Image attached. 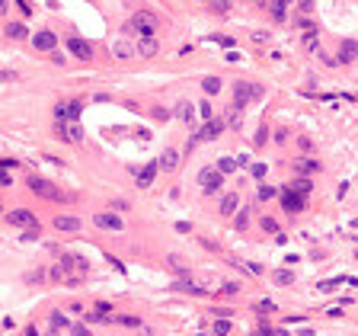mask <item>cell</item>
Instances as JSON below:
<instances>
[{"label":"cell","mask_w":358,"mask_h":336,"mask_svg":"<svg viewBox=\"0 0 358 336\" xmlns=\"http://www.w3.org/2000/svg\"><path fill=\"white\" fill-rule=\"evenodd\" d=\"M199 112H201V119H205V122L211 119V106H208V103H201V106H199Z\"/></svg>","instance_id":"obj_47"},{"label":"cell","mask_w":358,"mask_h":336,"mask_svg":"<svg viewBox=\"0 0 358 336\" xmlns=\"http://www.w3.org/2000/svg\"><path fill=\"white\" fill-rule=\"evenodd\" d=\"M288 189H294L298 196H310V192H314V183H310V176H298Z\"/></svg>","instance_id":"obj_23"},{"label":"cell","mask_w":358,"mask_h":336,"mask_svg":"<svg viewBox=\"0 0 358 336\" xmlns=\"http://www.w3.org/2000/svg\"><path fill=\"white\" fill-rule=\"evenodd\" d=\"M71 333L74 336H86V327L83 324H71Z\"/></svg>","instance_id":"obj_46"},{"label":"cell","mask_w":358,"mask_h":336,"mask_svg":"<svg viewBox=\"0 0 358 336\" xmlns=\"http://www.w3.org/2000/svg\"><path fill=\"white\" fill-rule=\"evenodd\" d=\"M253 336H288V333H285V330H272L269 324H259V327L253 330Z\"/></svg>","instance_id":"obj_28"},{"label":"cell","mask_w":358,"mask_h":336,"mask_svg":"<svg viewBox=\"0 0 358 336\" xmlns=\"http://www.w3.org/2000/svg\"><path fill=\"white\" fill-rule=\"evenodd\" d=\"M176 119L182 125H195V122H199V119H195V106L189 103V99H182V103L176 106Z\"/></svg>","instance_id":"obj_20"},{"label":"cell","mask_w":358,"mask_h":336,"mask_svg":"<svg viewBox=\"0 0 358 336\" xmlns=\"http://www.w3.org/2000/svg\"><path fill=\"white\" fill-rule=\"evenodd\" d=\"M106 263H109V266H116V272H128V266L121 263V259H116L112 253H106Z\"/></svg>","instance_id":"obj_37"},{"label":"cell","mask_w":358,"mask_h":336,"mask_svg":"<svg viewBox=\"0 0 358 336\" xmlns=\"http://www.w3.org/2000/svg\"><path fill=\"white\" fill-rule=\"evenodd\" d=\"M0 80H19V77H16L13 71H3V74H0Z\"/></svg>","instance_id":"obj_51"},{"label":"cell","mask_w":358,"mask_h":336,"mask_svg":"<svg viewBox=\"0 0 358 336\" xmlns=\"http://www.w3.org/2000/svg\"><path fill=\"white\" fill-rule=\"evenodd\" d=\"M256 311H262V314H272V311H275V304H272V301H259V304H256Z\"/></svg>","instance_id":"obj_41"},{"label":"cell","mask_w":358,"mask_h":336,"mask_svg":"<svg viewBox=\"0 0 358 336\" xmlns=\"http://www.w3.org/2000/svg\"><path fill=\"white\" fill-rule=\"evenodd\" d=\"M32 45H36L39 51H55L58 48V36L51 29H42V32H36V36H32Z\"/></svg>","instance_id":"obj_12"},{"label":"cell","mask_w":358,"mask_h":336,"mask_svg":"<svg viewBox=\"0 0 358 336\" xmlns=\"http://www.w3.org/2000/svg\"><path fill=\"white\" fill-rule=\"evenodd\" d=\"M6 39H16V42H26V36H29V29H26V23H6Z\"/></svg>","instance_id":"obj_21"},{"label":"cell","mask_w":358,"mask_h":336,"mask_svg":"<svg viewBox=\"0 0 358 336\" xmlns=\"http://www.w3.org/2000/svg\"><path fill=\"white\" fill-rule=\"evenodd\" d=\"M211 10H214V13H227V10H231V3H227V0H214Z\"/></svg>","instance_id":"obj_39"},{"label":"cell","mask_w":358,"mask_h":336,"mask_svg":"<svg viewBox=\"0 0 358 336\" xmlns=\"http://www.w3.org/2000/svg\"><path fill=\"white\" fill-rule=\"evenodd\" d=\"M304 205H307V196H298L294 189H281V208L285 211L298 214V211H304Z\"/></svg>","instance_id":"obj_9"},{"label":"cell","mask_w":358,"mask_h":336,"mask_svg":"<svg viewBox=\"0 0 358 336\" xmlns=\"http://www.w3.org/2000/svg\"><path fill=\"white\" fill-rule=\"evenodd\" d=\"M269 16H272L275 23H285V19H288L285 3H281V0H272V3H269Z\"/></svg>","instance_id":"obj_24"},{"label":"cell","mask_w":358,"mask_h":336,"mask_svg":"<svg viewBox=\"0 0 358 336\" xmlns=\"http://www.w3.org/2000/svg\"><path fill=\"white\" fill-rule=\"evenodd\" d=\"M55 134L64 141H71V144H83V128H80V122H55Z\"/></svg>","instance_id":"obj_6"},{"label":"cell","mask_w":358,"mask_h":336,"mask_svg":"<svg viewBox=\"0 0 358 336\" xmlns=\"http://www.w3.org/2000/svg\"><path fill=\"white\" fill-rule=\"evenodd\" d=\"M249 173H253V179H266L269 167H266V164H253V167H249Z\"/></svg>","instance_id":"obj_34"},{"label":"cell","mask_w":358,"mask_h":336,"mask_svg":"<svg viewBox=\"0 0 358 336\" xmlns=\"http://www.w3.org/2000/svg\"><path fill=\"white\" fill-rule=\"evenodd\" d=\"M6 221H10L13 227H39L36 224V214L29 211V208H16V211L6 214Z\"/></svg>","instance_id":"obj_11"},{"label":"cell","mask_w":358,"mask_h":336,"mask_svg":"<svg viewBox=\"0 0 358 336\" xmlns=\"http://www.w3.org/2000/svg\"><path fill=\"white\" fill-rule=\"evenodd\" d=\"M96 311H99V314H109V311H112V304H109V301H103V298H99V304H96Z\"/></svg>","instance_id":"obj_48"},{"label":"cell","mask_w":358,"mask_h":336,"mask_svg":"<svg viewBox=\"0 0 358 336\" xmlns=\"http://www.w3.org/2000/svg\"><path fill=\"white\" fill-rule=\"evenodd\" d=\"M19 3V10H23V16H32V6H29V0H16Z\"/></svg>","instance_id":"obj_45"},{"label":"cell","mask_w":358,"mask_h":336,"mask_svg":"<svg viewBox=\"0 0 358 336\" xmlns=\"http://www.w3.org/2000/svg\"><path fill=\"white\" fill-rule=\"evenodd\" d=\"M29 282H32V285H39V282H45V272H42V269H36V272L29 275Z\"/></svg>","instance_id":"obj_43"},{"label":"cell","mask_w":358,"mask_h":336,"mask_svg":"<svg viewBox=\"0 0 358 336\" xmlns=\"http://www.w3.org/2000/svg\"><path fill=\"white\" fill-rule=\"evenodd\" d=\"M240 292V285H234V282H231V285H224V288H221V294H227V298H231V294H237Z\"/></svg>","instance_id":"obj_44"},{"label":"cell","mask_w":358,"mask_h":336,"mask_svg":"<svg viewBox=\"0 0 358 336\" xmlns=\"http://www.w3.org/2000/svg\"><path fill=\"white\" fill-rule=\"evenodd\" d=\"M269 141V125H259V131H256V147H262Z\"/></svg>","instance_id":"obj_36"},{"label":"cell","mask_w":358,"mask_h":336,"mask_svg":"<svg viewBox=\"0 0 358 336\" xmlns=\"http://www.w3.org/2000/svg\"><path fill=\"white\" fill-rule=\"evenodd\" d=\"M237 170V157H221L218 160V173H234Z\"/></svg>","instance_id":"obj_26"},{"label":"cell","mask_w":358,"mask_h":336,"mask_svg":"<svg viewBox=\"0 0 358 336\" xmlns=\"http://www.w3.org/2000/svg\"><path fill=\"white\" fill-rule=\"evenodd\" d=\"M352 61H358V42L346 39V42L339 45V64H352Z\"/></svg>","instance_id":"obj_17"},{"label":"cell","mask_w":358,"mask_h":336,"mask_svg":"<svg viewBox=\"0 0 358 336\" xmlns=\"http://www.w3.org/2000/svg\"><path fill=\"white\" fill-rule=\"evenodd\" d=\"M157 170H160L157 164H147V167H138V170H134V183H138L141 189H147V186H154V176H157Z\"/></svg>","instance_id":"obj_14"},{"label":"cell","mask_w":358,"mask_h":336,"mask_svg":"<svg viewBox=\"0 0 358 336\" xmlns=\"http://www.w3.org/2000/svg\"><path fill=\"white\" fill-rule=\"evenodd\" d=\"M262 96V86L259 84H246V80H237L234 84V109H243L246 103Z\"/></svg>","instance_id":"obj_1"},{"label":"cell","mask_w":358,"mask_h":336,"mask_svg":"<svg viewBox=\"0 0 358 336\" xmlns=\"http://www.w3.org/2000/svg\"><path fill=\"white\" fill-rule=\"evenodd\" d=\"M119 324H121V327H141V320H138V317H128V314H121Z\"/></svg>","instance_id":"obj_38"},{"label":"cell","mask_w":358,"mask_h":336,"mask_svg":"<svg viewBox=\"0 0 358 336\" xmlns=\"http://www.w3.org/2000/svg\"><path fill=\"white\" fill-rule=\"evenodd\" d=\"M201 90H205L208 96H214V93H221V77H205V80H201Z\"/></svg>","instance_id":"obj_25"},{"label":"cell","mask_w":358,"mask_h":336,"mask_svg":"<svg viewBox=\"0 0 358 336\" xmlns=\"http://www.w3.org/2000/svg\"><path fill=\"white\" fill-rule=\"evenodd\" d=\"M275 282H278V285H291V282H294V272L281 269V272H275Z\"/></svg>","instance_id":"obj_33"},{"label":"cell","mask_w":358,"mask_h":336,"mask_svg":"<svg viewBox=\"0 0 358 336\" xmlns=\"http://www.w3.org/2000/svg\"><path fill=\"white\" fill-rule=\"evenodd\" d=\"M3 13H6V0H0V16H3Z\"/></svg>","instance_id":"obj_52"},{"label":"cell","mask_w":358,"mask_h":336,"mask_svg":"<svg viewBox=\"0 0 358 336\" xmlns=\"http://www.w3.org/2000/svg\"><path fill=\"white\" fill-rule=\"evenodd\" d=\"M64 45H67V51H71L74 58H80V61H93V45L86 42V39L71 36V39H64Z\"/></svg>","instance_id":"obj_5"},{"label":"cell","mask_w":358,"mask_h":336,"mask_svg":"<svg viewBox=\"0 0 358 336\" xmlns=\"http://www.w3.org/2000/svg\"><path fill=\"white\" fill-rule=\"evenodd\" d=\"M227 125H231V128H240V109H227Z\"/></svg>","instance_id":"obj_35"},{"label":"cell","mask_w":358,"mask_h":336,"mask_svg":"<svg viewBox=\"0 0 358 336\" xmlns=\"http://www.w3.org/2000/svg\"><path fill=\"white\" fill-rule=\"evenodd\" d=\"M298 3H301V13H310V10H314V0H298Z\"/></svg>","instance_id":"obj_49"},{"label":"cell","mask_w":358,"mask_h":336,"mask_svg":"<svg viewBox=\"0 0 358 336\" xmlns=\"http://www.w3.org/2000/svg\"><path fill=\"white\" fill-rule=\"evenodd\" d=\"M221 176H224V173H218V167H205V170L199 173V183H201V189H205V196H218L221 192Z\"/></svg>","instance_id":"obj_3"},{"label":"cell","mask_w":358,"mask_h":336,"mask_svg":"<svg viewBox=\"0 0 358 336\" xmlns=\"http://www.w3.org/2000/svg\"><path fill=\"white\" fill-rule=\"evenodd\" d=\"M224 128H227V122H224V119H208V122L201 125V131L195 134V138H199V144H201V141H214V138H218V134L224 131Z\"/></svg>","instance_id":"obj_10"},{"label":"cell","mask_w":358,"mask_h":336,"mask_svg":"<svg viewBox=\"0 0 358 336\" xmlns=\"http://www.w3.org/2000/svg\"><path fill=\"white\" fill-rule=\"evenodd\" d=\"M0 186H10V173L6 170H0Z\"/></svg>","instance_id":"obj_50"},{"label":"cell","mask_w":358,"mask_h":336,"mask_svg":"<svg viewBox=\"0 0 358 336\" xmlns=\"http://www.w3.org/2000/svg\"><path fill=\"white\" fill-rule=\"evenodd\" d=\"M93 221H96V227H103V231H125V221H121L119 214H112V211H99Z\"/></svg>","instance_id":"obj_13"},{"label":"cell","mask_w":358,"mask_h":336,"mask_svg":"<svg viewBox=\"0 0 358 336\" xmlns=\"http://www.w3.org/2000/svg\"><path fill=\"white\" fill-rule=\"evenodd\" d=\"M128 26H131L134 32H141V36H151L154 26H157V16H154L151 10H141V13H134V16H131V23H128Z\"/></svg>","instance_id":"obj_7"},{"label":"cell","mask_w":358,"mask_h":336,"mask_svg":"<svg viewBox=\"0 0 358 336\" xmlns=\"http://www.w3.org/2000/svg\"><path fill=\"white\" fill-rule=\"evenodd\" d=\"M157 167H160V170H166V173H170V170H176V167H179V151H176V147H166V151L160 154Z\"/></svg>","instance_id":"obj_16"},{"label":"cell","mask_w":358,"mask_h":336,"mask_svg":"<svg viewBox=\"0 0 358 336\" xmlns=\"http://www.w3.org/2000/svg\"><path fill=\"white\" fill-rule=\"evenodd\" d=\"M157 51H160V45H157V39H154V36H141L138 39V55L141 58H154Z\"/></svg>","instance_id":"obj_18"},{"label":"cell","mask_w":358,"mask_h":336,"mask_svg":"<svg viewBox=\"0 0 358 336\" xmlns=\"http://www.w3.org/2000/svg\"><path fill=\"white\" fill-rule=\"evenodd\" d=\"M80 112H83L80 99H58L55 103V122H77Z\"/></svg>","instance_id":"obj_2"},{"label":"cell","mask_w":358,"mask_h":336,"mask_svg":"<svg viewBox=\"0 0 358 336\" xmlns=\"http://www.w3.org/2000/svg\"><path fill=\"white\" fill-rule=\"evenodd\" d=\"M26 336H39V333H36V330H32V327H29V330H26Z\"/></svg>","instance_id":"obj_53"},{"label":"cell","mask_w":358,"mask_h":336,"mask_svg":"<svg viewBox=\"0 0 358 336\" xmlns=\"http://www.w3.org/2000/svg\"><path fill=\"white\" fill-rule=\"evenodd\" d=\"M227 333H231V320H227V317L214 320V336H227Z\"/></svg>","instance_id":"obj_31"},{"label":"cell","mask_w":358,"mask_h":336,"mask_svg":"<svg viewBox=\"0 0 358 336\" xmlns=\"http://www.w3.org/2000/svg\"><path fill=\"white\" fill-rule=\"evenodd\" d=\"M26 186H29V192H32V196H39V199H55L58 196L55 186H51L48 179L36 176V173H29V176H26Z\"/></svg>","instance_id":"obj_4"},{"label":"cell","mask_w":358,"mask_h":336,"mask_svg":"<svg viewBox=\"0 0 358 336\" xmlns=\"http://www.w3.org/2000/svg\"><path fill=\"white\" fill-rule=\"evenodd\" d=\"M199 336H211V333H199Z\"/></svg>","instance_id":"obj_54"},{"label":"cell","mask_w":358,"mask_h":336,"mask_svg":"<svg viewBox=\"0 0 358 336\" xmlns=\"http://www.w3.org/2000/svg\"><path fill=\"white\" fill-rule=\"evenodd\" d=\"M237 208H240V196H237V192H231V196L221 199V214H224V218H231Z\"/></svg>","instance_id":"obj_22"},{"label":"cell","mask_w":358,"mask_h":336,"mask_svg":"<svg viewBox=\"0 0 358 336\" xmlns=\"http://www.w3.org/2000/svg\"><path fill=\"white\" fill-rule=\"evenodd\" d=\"M51 224H55L58 231H64V234H77V231H80V221L74 218V214H58Z\"/></svg>","instance_id":"obj_19"},{"label":"cell","mask_w":358,"mask_h":336,"mask_svg":"<svg viewBox=\"0 0 358 336\" xmlns=\"http://www.w3.org/2000/svg\"><path fill=\"white\" fill-rule=\"evenodd\" d=\"M112 51H116V58H131V45H125V42H121V39H119V42L116 45H112Z\"/></svg>","instance_id":"obj_30"},{"label":"cell","mask_w":358,"mask_h":336,"mask_svg":"<svg viewBox=\"0 0 358 336\" xmlns=\"http://www.w3.org/2000/svg\"><path fill=\"white\" fill-rule=\"evenodd\" d=\"M214 42H218V45H224V48H234V45H237L231 36H214Z\"/></svg>","instance_id":"obj_40"},{"label":"cell","mask_w":358,"mask_h":336,"mask_svg":"<svg viewBox=\"0 0 358 336\" xmlns=\"http://www.w3.org/2000/svg\"><path fill=\"white\" fill-rule=\"evenodd\" d=\"M61 269H64V272L83 275V272H90V263H86L83 256H77V253H61Z\"/></svg>","instance_id":"obj_8"},{"label":"cell","mask_w":358,"mask_h":336,"mask_svg":"<svg viewBox=\"0 0 358 336\" xmlns=\"http://www.w3.org/2000/svg\"><path fill=\"white\" fill-rule=\"evenodd\" d=\"M259 224H262V231H266V234H278V221H275V218H262Z\"/></svg>","instance_id":"obj_32"},{"label":"cell","mask_w":358,"mask_h":336,"mask_svg":"<svg viewBox=\"0 0 358 336\" xmlns=\"http://www.w3.org/2000/svg\"><path fill=\"white\" fill-rule=\"evenodd\" d=\"M298 147H301L304 154H310V151H314V141H310V138H301V141H298Z\"/></svg>","instance_id":"obj_42"},{"label":"cell","mask_w":358,"mask_h":336,"mask_svg":"<svg viewBox=\"0 0 358 336\" xmlns=\"http://www.w3.org/2000/svg\"><path fill=\"white\" fill-rule=\"evenodd\" d=\"M278 192L272 189V186H259V192H256V202H272Z\"/></svg>","instance_id":"obj_29"},{"label":"cell","mask_w":358,"mask_h":336,"mask_svg":"<svg viewBox=\"0 0 358 336\" xmlns=\"http://www.w3.org/2000/svg\"><path fill=\"white\" fill-rule=\"evenodd\" d=\"M246 224H249V208H240L237 218H234V227H237V231H246Z\"/></svg>","instance_id":"obj_27"},{"label":"cell","mask_w":358,"mask_h":336,"mask_svg":"<svg viewBox=\"0 0 358 336\" xmlns=\"http://www.w3.org/2000/svg\"><path fill=\"white\" fill-rule=\"evenodd\" d=\"M323 167H320V160H314V157H301L298 164H294V173L298 176H314V173H320Z\"/></svg>","instance_id":"obj_15"}]
</instances>
